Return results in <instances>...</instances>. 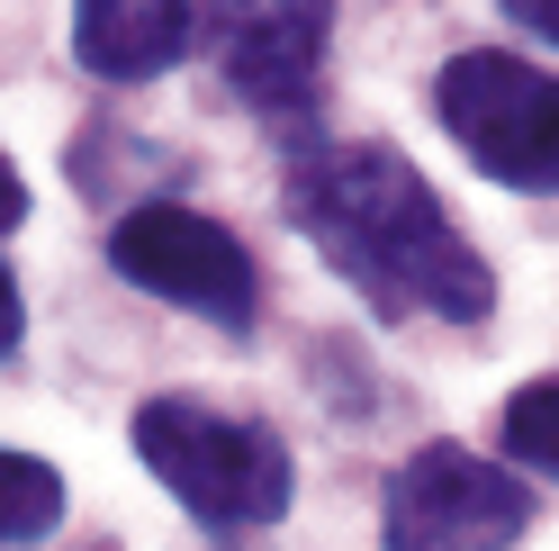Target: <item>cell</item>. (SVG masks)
Segmentation results:
<instances>
[{
  "mask_svg": "<svg viewBox=\"0 0 559 551\" xmlns=\"http://www.w3.org/2000/svg\"><path fill=\"white\" fill-rule=\"evenodd\" d=\"M190 0H73V55L99 82H145L190 46Z\"/></svg>",
  "mask_w": 559,
  "mask_h": 551,
  "instance_id": "7",
  "label": "cell"
},
{
  "mask_svg": "<svg viewBox=\"0 0 559 551\" xmlns=\"http://www.w3.org/2000/svg\"><path fill=\"white\" fill-rule=\"evenodd\" d=\"M523 525H533V489L451 443H425L389 489V551H506L523 542Z\"/></svg>",
  "mask_w": 559,
  "mask_h": 551,
  "instance_id": "5",
  "label": "cell"
},
{
  "mask_svg": "<svg viewBox=\"0 0 559 551\" xmlns=\"http://www.w3.org/2000/svg\"><path fill=\"white\" fill-rule=\"evenodd\" d=\"M135 453L207 534H262L289 515V443L253 417H217L199 398L135 407Z\"/></svg>",
  "mask_w": 559,
  "mask_h": 551,
  "instance_id": "2",
  "label": "cell"
},
{
  "mask_svg": "<svg viewBox=\"0 0 559 551\" xmlns=\"http://www.w3.org/2000/svg\"><path fill=\"white\" fill-rule=\"evenodd\" d=\"M506 19L523 27V37H542V46H559V0H506Z\"/></svg>",
  "mask_w": 559,
  "mask_h": 551,
  "instance_id": "10",
  "label": "cell"
},
{
  "mask_svg": "<svg viewBox=\"0 0 559 551\" xmlns=\"http://www.w3.org/2000/svg\"><path fill=\"white\" fill-rule=\"evenodd\" d=\"M19 218H27V181H19V163L0 154V235H10Z\"/></svg>",
  "mask_w": 559,
  "mask_h": 551,
  "instance_id": "11",
  "label": "cell"
},
{
  "mask_svg": "<svg viewBox=\"0 0 559 551\" xmlns=\"http://www.w3.org/2000/svg\"><path fill=\"white\" fill-rule=\"evenodd\" d=\"M506 453H514L523 470L559 479V380H542V389L506 398Z\"/></svg>",
  "mask_w": 559,
  "mask_h": 551,
  "instance_id": "9",
  "label": "cell"
},
{
  "mask_svg": "<svg viewBox=\"0 0 559 551\" xmlns=\"http://www.w3.org/2000/svg\"><path fill=\"white\" fill-rule=\"evenodd\" d=\"M109 262L135 290L190 307V317H207V326H235V335L253 326V254H243L217 218H199V209H171V199L127 209L118 235H109Z\"/></svg>",
  "mask_w": 559,
  "mask_h": 551,
  "instance_id": "4",
  "label": "cell"
},
{
  "mask_svg": "<svg viewBox=\"0 0 559 551\" xmlns=\"http://www.w3.org/2000/svg\"><path fill=\"white\" fill-rule=\"evenodd\" d=\"M19 326H27V317H19V281L0 271V353H19Z\"/></svg>",
  "mask_w": 559,
  "mask_h": 551,
  "instance_id": "12",
  "label": "cell"
},
{
  "mask_svg": "<svg viewBox=\"0 0 559 551\" xmlns=\"http://www.w3.org/2000/svg\"><path fill=\"white\" fill-rule=\"evenodd\" d=\"M289 218L379 317L478 326L497 307V271L469 254L433 181L397 145H317L289 163Z\"/></svg>",
  "mask_w": 559,
  "mask_h": 551,
  "instance_id": "1",
  "label": "cell"
},
{
  "mask_svg": "<svg viewBox=\"0 0 559 551\" xmlns=\"http://www.w3.org/2000/svg\"><path fill=\"white\" fill-rule=\"evenodd\" d=\"M433 109L487 181L506 190H559V82L533 73L523 55H451L433 82Z\"/></svg>",
  "mask_w": 559,
  "mask_h": 551,
  "instance_id": "3",
  "label": "cell"
},
{
  "mask_svg": "<svg viewBox=\"0 0 559 551\" xmlns=\"http://www.w3.org/2000/svg\"><path fill=\"white\" fill-rule=\"evenodd\" d=\"M55 525H63V479L37 453H0V551L46 542Z\"/></svg>",
  "mask_w": 559,
  "mask_h": 551,
  "instance_id": "8",
  "label": "cell"
},
{
  "mask_svg": "<svg viewBox=\"0 0 559 551\" xmlns=\"http://www.w3.org/2000/svg\"><path fill=\"white\" fill-rule=\"evenodd\" d=\"M334 0H207V63L253 109H298L317 91Z\"/></svg>",
  "mask_w": 559,
  "mask_h": 551,
  "instance_id": "6",
  "label": "cell"
}]
</instances>
